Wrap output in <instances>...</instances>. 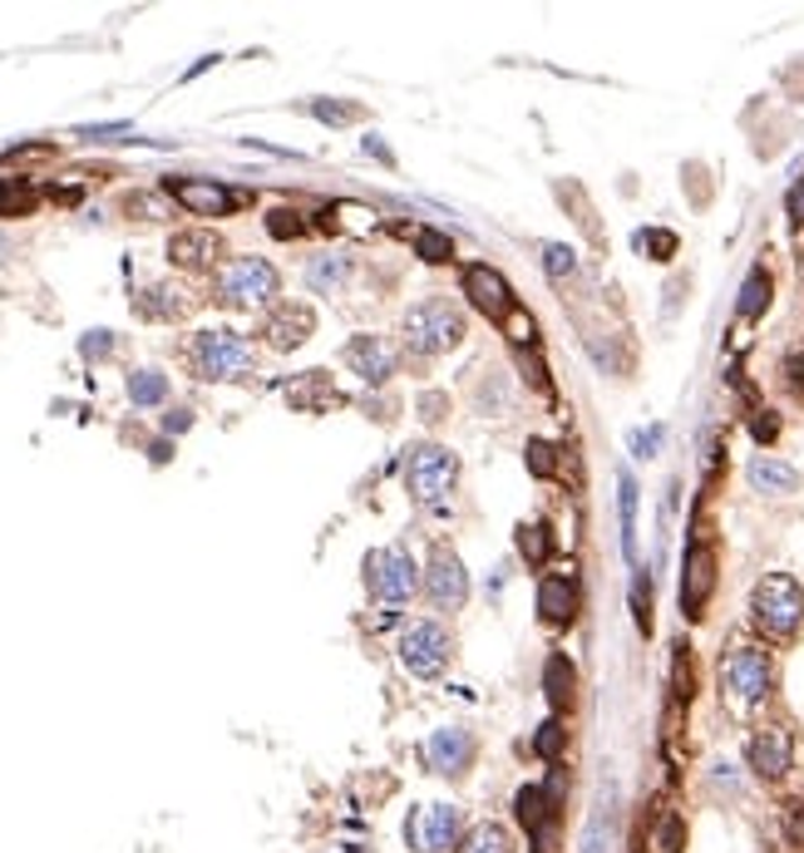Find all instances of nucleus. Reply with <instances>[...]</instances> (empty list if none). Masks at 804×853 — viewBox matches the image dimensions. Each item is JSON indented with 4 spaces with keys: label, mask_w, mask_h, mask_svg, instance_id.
Here are the masks:
<instances>
[{
    "label": "nucleus",
    "mask_w": 804,
    "mask_h": 853,
    "mask_svg": "<svg viewBox=\"0 0 804 853\" xmlns=\"http://www.w3.org/2000/svg\"><path fill=\"white\" fill-rule=\"evenodd\" d=\"M765 301H770V277H765V272H751V277H745V287H740L736 311L751 321V316H761V311H765Z\"/></svg>",
    "instance_id": "bb28decb"
},
{
    "label": "nucleus",
    "mask_w": 804,
    "mask_h": 853,
    "mask_svg": "<svg viewBox=\"0 0 804 853\" xmlns=\"http://www.w3.org/2000/svg\"><path fill=\"white\" fill-rule=\"evenodd\" d=\"M543 686H548V701L558 705V711L573 701V666H568V656H553V662L543 666Z\"/></svg>",
    "instance_id": "393cba45"
},
{
    "label": "nucleus",
    "mask_w": 804,
    "mask_h": 853,
    "mask_svg": "<svg viewBox=\"0 0 804 853\" xmlns=\"http://www.w3.org/2000/svg\"><path fill=\"white\" fill-rule=\"evenodd\" d=\"M183 311H188V301L173 287H153L149 297H139V316H183Z\"/></svg>",
    "instance_id": "cd10ccee"
},
{
    "label": "nucleus",
    "mask_w": 804,
    "mask_h": 853,
    "mask_svg": "<svg viewBox=\"0 0 804 853\" xmlns=\"http://www.w3.org/2000/svg\"><path fill=\"white\" fill-rule=\"evenodd\" d=\"M582 853H612V785H602L598 814H592L588 833H582Z\"/></svg>",
    "instance_id": "5701e85b"
},
{
    "label": "nucleus",
    "mask_w": 804,
    "mask_h": 853,
    "mask_svg": "<svg viewBox=\"0 0 804 853\" xmlns=\"http://www.w3.org/2000/svg\"><path fill=\"white\" fill-rule=\"evenodd\" d=\"M751 489L755 493H794L800 489V474H794L790 464H780V459L761 454V459H751Z\"/></svg>",
    "instance_id": "aec40b11"
},
{
    "label": "nucleus",
    "mask_w": 804,
    "mask_h": 853,
    "mask_svg": "<svg viewBox=\"0 0 804 853\" xmlns=\"http://www.w3.org/2000/svg\"><path fill=\"white\" fill-rule=\"evenodd\" d=\"M642 247H646V252H676V237L671 233H642Z\"/></svg>",
    "instance_id": "ea45409f"
},
{
    "label": "nucleus",
    "mask_w": 804,
    "mask_h": 853,
    "mask_svg": "<svg viewBox=\"0 0 804 853\" xmlns=\"http://www.w3.org/2000/svg\"><path fill=\"white\" fill-rule=\"evenodd\" d=\"M656 444H662V429H642V435L632 439V449H637L642 459H652V449H656Z\"/></svg>",
    "instance_id": "a19ab883"
},
{
    "label": "nucleus",
    "mask_w": 804,
    "mask_h": 853,
    "mask_svg": "<svg viewBox=\"0 0 804 853\" xmlns=\"http://www.w3.org/2000/svg\"><path fill=\"white\" fill-rule=\"evenodd\" d=\"M193 425V410H173L168 419H163V429H168V435H178V429H188Z\"/></svg>",
    "instance_id": "37998d69"
},
{
    "label": "nucleus",
    "mask_w": 804,
    "mask_h": 853,
    "mask_svg": "<svg viewBox=\"0 0 804 853\" xmlns=\"http://www.w3.org/2000/svg\"><path fill=\"white\" fill-rule=\"evenodd\" d=\"M415 252L425 256V262H450L454 247H450V237H444V233H429V227H419V233H415Z\"/></svg>",
    "instance_id": "c756f323"
},
{
    "label": "nucleus",
    "mask_w": 804,
    "mask_h": 853,
    "mask_svg": "<svg viewBox=\"0 0 804 853\" xmlns=\"http://www.w3.org/2000/svg\"><path fill=\"white\" fill-rule=\"evenodd\" d=\"M543 267L553 272V277H568V272L578 267V256H573L563 242H548V247H543Z\"/></svg>",
    "instance_id": "7c9ffc66"
},
{
    "label": "nucleus",
    "mask_w": 804,
    "mask_h": 853,
    "mask_svg": "<svg viewBox=\"0 0 804 853\" xmlns=\"http://www.w3.org/2000/svg\"><path fill=\"white\" fill-rule=\"evenodd\" d=\"M129 213H153V217H159L163 203H159V198H143V192H139V198H129Z\"/></svg>",
    "instance_id": "c03bdc74"
},
{
    "label": "nucleus",
    "mask_w": 804,
    "mask_h": 853,
    "mask_svg": "<svg viewBox=\"0 0 804 853\" xmlns=\"http://www.w3.org/2000/svg\"><path fill=\"white\" fill-rule=\"evenodd\" d=\"M790 223H804V183L790 192Z\"/></svg>",
    "instance_id": "49530a36"
},
{
    "label": "nucleus",
    "mask_w": 804,
    "mask_h": 853,
    "mask_svg": "<svg viewBox=\"0 0 804 853\" xmlns=\"http://www.w3.org/2000/svg\"><path fill=\"white\" fill-rule=\"evenodd\" d=\"M528 469L543 474V479L558 469V454H553V444H543V439H528Z\"/></svg>",
    "instance_id": "2f4dec72"
},
{
    "label": "nucleus",
    "mask_w": 804,
    "mask_h": 853,
    "mask_svg": "<svg viewBox=\"0 0 804 853\" xmlns=\"http://www.w3.org/2000/svg\"><path fill=\"white\" fill-rule=\"evenodd\" d=\"M400 331H405V346L415 355H444L464 341V316L450 301H419L405 311Z\"/></svg>",
    "instance_id": "7ed1b4c3"
},
{
    "label": "nucleus",
    "mask_w": 804,
    "mask_h": 853,
    "mask_svg": "<svg viewBox=\"0 0 804 853\" xmlns=\"http://www.w3.org/2000/svg\"><path fill=\"white\" fill-rule=\"evenodd\" d=\"M395 651H400V662H405L410 676L435 681L454 656V637L440 627V622H415V627H405V637H400Z\"/></svg>",
    "instance_id": "0eeeda50"
},
{
    "label": "nucleus",
    "mask_w": 804,
    "mask_h": 853,
    "mask_svg": "<svg viewBox=\"0 0 804 853\" xmlns=\"http://www.w3.org/2000/svg\"><path fill=\"white\" fill-rule=\"evenodd\" d=\"M460 829H464V819L454 804H419L405 824V839L415 853H454Z\"/></svg>",
    "instance_id": "6e6552de"
},
{
    "label": "nucleus",
    "mask_w": 804,
    "mask_h": 853,
    "mask_svg": "<svg viewBox=\"0 0 804 853\" xmlns=\"http://www.w3.org/2000/svg\"><path fill=\"white\" fill-rule=\"evenodd\" d=\"M316 118H326V124H351V118H361V109L351 104H326V99H316Z\"/></svg>",
    "instance_id": "72a5a7b5"
},
{
    "label": "nucleus",
    "mask_w": 804,
    "mask_h": 853,
    "mask_svg": "<svg viewBox=\"0 0 804 853\" xmlns=\"http://www.w3.org/2000/svg\"><path fill=\"white\" fill-rule=\"evenodd\" d=\"M312 331H316V316L301 301H287V306H277L262 321V336H267L272 351H297L301 341H312Z\"/></svg>",
    "instance_id": "9b49d317"
},
{
    "label": "nucleus",
    "mask_w": 804,
    "mask_h": 853,
    "mask_svg": "<svg viewBox=\"0 0 804 853\" xmlns=\"http://www.w3.org/2000/svg\"><path fill=\"white\" fill-rule=\"evenodd\" d=\"M346 281H351V256L326 252V256H312V262H306V287L312 291H341Z\"/></svg>",
    "instance_id": "4be33fe9"
},
{
    "label": "nucleus",
    "mask_w": 804,
    "mask_h": 853,
    "mask_svg": "<svg viewBox=\"0 0 804 853\" xmlns=\"http://www.w3.org/2000/svg\"><path fill=\"white\" fill-rule=\"evenodd\" d=\"M524 553H528V563H538V557L548 553V538H543V528H524Z\"/></svg>",
    "instance_id": "58836bf2"
},
{
    "label": "nucleus",
    "mask_w": 804,
    "mask_h": 853,
    "mask_svg": "<svg viewBox=\"0 0 804 853\" xmlns=\"http://www.w3.org/2000/svg\"><path fill=\"white\" fill-rule=\"evenodd\" d=\"M711 587H716V557H711V548L691 543L687 553V582H681V607H687V617H701V607H706Z\"/></svg>",
    "instance_id": "f3484780"
},
{
    "label": "nucleus",
    "mask_w": 804,
    "mask_h": 853,
    "mask_svg": "<svg viewBox=\"0 0 804 853\" xmlns=\"http://www.w3.org/2000/svg\"><path fill=\"white\" fill-rule=\"evenodd\" d=\"M168 256L178 262V267H188V272H203V267H213L217 256H223V242H217L213 233H178L168 242Z\"/></svg>",
    "instance_id": "6ab92c4d"
},
{
    "label": "nucleus",
    "mask_w": 804,
    "mask_h": 853,
    "mask_svg": "<svg viewBox=\"0 0 804 853\" xmlns=\"http://www.w3.org/2000/svg\"><path fill=\"white\" fill-rule=\"evenodd\" d=\"M425 760L440 769V775H464V769H469V760H474V736L464 726L435 730V736H429V745H425Z\"/></svg>",
    "instance_id": "dca6fc26"
},
{
    "label": "nucleus",
    "mask_w": 804,
    "mask_h": 853,
    "mask_svg": "<svg viewBox=\"0 0 804 853\" xmlns=\"http://www.w3.org/2000/svg\"><path fill=\"white\" fill-rule=\"evenodd\" d=\"M163 192H168L173 203L188 208L193 217H227L237 203H242V192L223 188V183H213V178H168Z\"/></svg>",
    "instance_id": "9d476101"
},
{
    "label": "nucleus",
    "mask_w": 804,
    "mask_h": 853,
    "mask_svg": "<svg viewBox=\"0 0 804 853\" xmlns=\"http://www.w3.org/2000/svg\"><path fill=\"white\" fill-rule=\"evenodd\" d=\"M676 695L687 701L691 695V666H687V647H676Z\"/></svg>",
    "instance_id": "e433bc0d"
},
{
    "label": "nucleus",
    "mask_w": 804,
    "mask_h": 853,
    "mask_svg": "<svg viewBox=\"0 0 804 853\" xmlns=\"http://www.w3.org/2000/svg\"><path fill=\"white\" fill-rule=\"evenodd\" d=\"M267 233H272V237H297V233H301V217L287 213V208H277V213L267 217Z\"/></svg>",
    "instance_id": "f704fd0d"
},
{
    "label": "nucleus",
    "mask_w": 804,
    "mask_h": 853,
    "mask_svg": "<svg viewBox=\"0 0 804 853\" xmlns=\"http://www.w3.org/2000/svg\"><path fill=\"white\" fill-rule=\"evenodd\" d=\"M784 829H790V839L804 849V800H790V804H784Z\"/></svg>",
    "instance_id": "c9c22d12"
},
{
    "label": "nucleus",
    "mask_w": 804,
    "mask_h": 853,
    "mask_svg": "<svg viewBox=\"0 0 804 853\" xmlns=\"http://www.w3.org/2000/svg\"><path fill=\"white\" fill-rule=\"evenodd\" d=\"M188 365L198 371V380H242L252 375L257 355L237 331H198L188 346Z\"/></svg>",
    "instance_id": "20e7f679"
},
{
    "label": "nucleus",
    "mask_w": 804,
    "mask_h": 853,
    "mask_svg": "<svg viewBox=\"0 0 804 853\" xmlns=\"http://www.w3.org/2000/svg\"><path fill=\"white\" fill-rule=\"evenodd\" d=\"M533 750H538L543 760H558V750H563V726H558V720H548V726H538Z\"/></svg>",
    "instance_id": "473e14b6"
},
{
    "label": "nucleus",
    "mask_w": 804,
    "mask_h": 853,
    "mask_svg": "<svg viewBox=\"0 0 804 853\" xmlns=\"http://www.w3.org/2000/svg\"><path fill=\"white\" fill-rule=\"evenodd\" d=\"M464 297H469L489 321L514 316V291H508V281L499 277L493 267H469V272H464Z\"/></svg>",
    "instance_id": "f8f14e48"
},
{
    "label": "nucleus",
    "mask_w": 804,
    "mask_h": 853,
    "mask_svg": "<svg viewBox=\"0 0 804 853\" xmlns=\"http://www.w3.org/2000/svg\"><path fill=\"white\" fill-rule=\"evenodd\" d=\"M277 287H281L277 267L262 262V256H233L217 272V301H227V306H267L277 297Z\"/></svg>",
    "instance_id": "39448f33"
},
{
    "label": "nucleus",
    "mask_w": 804,
    "mask_h": 853,
    "mask_svg": "<svg viewBox=\"0 0 804 853\" xmlns=\"http://www.w3.org/2000/svg\"><path fill=\"white\" fill-rule=\"evenodd\" d=\"M770 681H775V672H770V656H765L761 647H730L726 656H720V691H726V705L736 715H745V711H755V705L770 695Z\"/></svg>",
    "instance_id": "f257e3e1"
},
{
    "label": "nucleus",
    "mask_w": 804,
    "mask_h": 853,
    "mask_svg": "<svg viewBox=\"0 0 804 853\" xmlns=\"http://www.w3.org/2000/svg\"><path fill=\"white\" fill-rule=\"evenodd\" d=\"M617 503H623V553H627V563H637V479L632 474L617 479Z\"/></svg>",
    "instance_id": "b1692460"
},
{
    "label": "nucleus",
    "mask_w": 804,
    "mask_h": 853,
    "mask_svg": "<svg viewBox=\"0 0 804 853\" xmlns=\"http://www.w3.org/2000/svg\"><path fill=\"white\" fill-rule=\"evenodd\" d=\"M538 612H543L548 627L573 622V612H578V582L563 577V573H548L543 582H538Z\"/></svg>",
    "instance_id": "a211bd4d"
},
{
    "label": "nucleus",
    "mask_w": 804,
    "mask_h": 853,
    "mask_svg": "<svg viewBox=\"0 0 804 853\" xmlns=\"http://www.w3.org/2000/svg\"><path fill=\"white\" fill-rule=\"evenodd\" d=\"M365 153H376V159H390V149L380 139H365Z\"/></svg>",
    "instance_id": "de8ad7c7"
},
{
    "label": "nucleus",
    "mask_w": 804,
    "mask_h": 853,
    "mask_svg": "<svg viewBox=\"0 0 804 853\" xmlns=\"http://www.w3.org/2000/svg\"><path fill=\"white\" fill-rule=\"evenodd\" d=\"M751 612H755V627H761L765 637H775V641L794 637L804 622V587L794 582L790 573H765L761 582H755Z\"/></svg>",
    "instance_id": "f03ea898"
},
{
    "label": "nucleus",
    "mask_w": 804,
    "mask_h": 853,
    "mask_svg": "<svg viewBox=\"0 0 804 853\" xmlns=\"http://www.w3.org/2000/svg\"><path fill=\"white\" fill-rule=\"evenodd\" d=\"M518 819H524V829L533 833V843L538 839H548V829H553V794L548 790H518Z\"/></svg>",
    "instance_id": "412c9836"
},
{
    "label": "nucleus",
    "mask_w": 804,
    "mask_h": 853,
    "mask_svg": "<svg viewBox=\"0 0 804 853\" xmlns=\"http://www.w3.org/2000/svg\"><path fill=\"white\" fill-rule=\"evenodd\" d=\"M745 760H751V769H755L761 779H780L784 769H790V760H794L790 730H780V726L755 730V736H751V750H745Z\"/></svg>",
    "instance_id": "4468645a"
},
{
    "label": "nucleus",
    "mask_w": 804,
    "mask_h": 853,
    "mask_svg": "<svg viewBox=\"0 0 804 853\" xmlns=\"http://www.w3.org/2000/svg\"><path fill=\"white\" fill-rule=\"evenodd\" d=\"M425 592L435 602H440V607H460L464 598H469V573H464V563L454 553H435L429 557V567H425Z\"/></svg>",
    "instance_id": "ddd939ff"
},
{
    "label": "nucleus",
    "mask_w": 804,
    "mask_h": 853,
    "mask_svg": "<svg viewBox=\"0 0 804 853\" xmlns=\"http://www.w3.org/2000/svg\"><path fill=\"white\" fill-rule=\"evenodd\" d=\"M346 365H351L361 380L380 385L395 375V351H390L386 336H355V341L346 346Z\"/></svg>",
    "instance_id": "2eb2a0df"
},
{
    "label": "nucleus",
    "mask_w": 804,
    "mask_h": 853,
    "mask_svg": "<svg viewBox=\"0 0 804 853\" xmlns=\"http://www.w3.org/2000/svg\"><path fill=\"white\" fill-rule=\"evenodd\" d=\"M163 396H168V380H163L159 371H134L129 375V400H134V405H163Z\"/></svg>",
    "instance_id": "a878e982"
},
{
    "label": "nucleus",
    "mask_w": 804,
    "mask_h": 853,
    "mask_svg": "<svg viewBox=\"0 0 804 853\" xmlns=\"http://www.w3.org/2000/svg\"><path fill=\"white\" fill-rule=\"evenodd\" d=\"M405 479L419 503H444L454 479H460V459L440 444H415L410 449V464H405Z\"/></svg>",
    "instance_id": "423d86ee"
},
{
    "label": "nucleus",
    "mask_w": 804,
    "mask_h": 853,
    "mask_svg": "<svg viewBox=\"0 0 804 853\" xmlns=\"http://www.w3.org/2000/svg\"><path fill=\"white\" fill-rule=\"evenodd\" d=\"M370 592H376L386 607H400L419 592V567L410 563L405 548H386V553H370Z\"/></svg>",
    "instance_id": "1a4fd4ad"
},
{
    "label": "nucleus",
    "mask_w": 804,
    "mask_h": 853,
    "mask_svg": "<svg viewBox=\"0 0 804 853\" xmlns=\"http://www.w3.org/2000/svg\"><path fill=\"white\" fill-rule=\"evenodd\" d=\"M109 351H114V336H109V331H89L85 336V355H89V361H99V355H109Z\"/></svg>",
    "instance_id": "4c0bfd02"
},
{
    "label": "nucleus",
    "mask_w": 804,
    "mask_h": 853,
    "mask_svg": "<svg viewBox=\"0 0 804 853\" xmlns=\"http://www.w3.org/2000/svg\"><path fill=\"white\" fill-rule=\"evenodd\" d=\"M129 124H89V128H79V139H109V134H124Z\"/></svg>",
    "instance_id": "79ce46f5"
},
{
    "label": "nucleus",
    "mask_w": 804,
    "mask_h": 853,
    "mask_svg": "<svg viewBox=\"0 0 804 853\" xmlns=\"http://www.w3.org/2000/svg\"><path fill=\"white\" fill-rule=\"evenodd\" d=\"M469 853H514V839H508L504 824H479L469 833Z\"/></svg>",
    "instance_id": "c85d7f7f"
},
{
    "label": "nucleus",
    "mask_w": 804,
    "mask_h": 853,
    "mask_svg": "<svg viewBox=\"0 0 804 853\" xmlns=\"http://www.w3.org/2000/svg\"><path fill=\"white\" fill-rule=\"evenodd\" d=\"M637 622L646 627V573H637Z\"/></svg>",
    "instance_id": "a18cd8bd"
}]
</instances>
